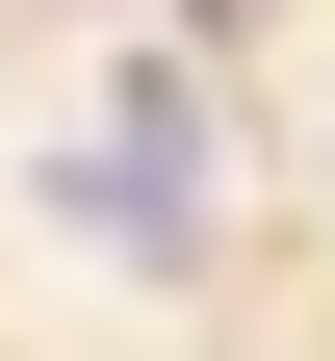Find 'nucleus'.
<instances>
[{
  "instance_id": "obj_1",
  "label": "nucleus",
  "mask_w": 335,
  "mask_h": 361,
  "mask_svg": "<svg viewBox=\"0 0 335 361\" xmlns=\"http://www.w3.org/2000/svg\"><path fill=\"white\" fill-rule=\"evenodd\" d=\"M52 233H78V258H207V78H181V52H129L104 104H78Z\"/></svg>"
}]
</instances>
